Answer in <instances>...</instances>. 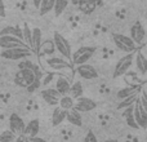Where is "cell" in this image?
Returning <instances> with one entry per match:
<instances>
[{
  "label": "cell",
  "mask_w": 147,
  "mask_h": 142,
  "mask_svg": "<svg viewBox=\"0 0 147 142\" xmlns=\"http://www.w3.org/2000/svg\"><path fill=\"white\" fill-rule=\"evenodd\" d=\"M53 79H54V75H53V74H49V75H47L45 78H44V80L40 81V83H41V85H48V84L51 83Z\"/></svg>",
  "instance_id": "obj_36"
},
{
  "label": "cell",
  "mask_w": 147,
  "mask_h": 142,
  "mask_svg": "<svg viewBox=\"0 0 147 142\" xmlns=\"http://www.w3.org/2000/svg\"><path fill=\"white\" fill-rule=\"evenodd\" d=\"M36 78H40V75L31 70H20L16 72L14 75V83L17 84L18 87H22V88H26L28 87Z\"/></svg>",
  "instance_id": "obj_5"
},
{
  "label": "cell",
  "mask_w": 147,
  "mask_h": 142,
  "mask_svg": "<svg viewBox=\"0 0 147 142\" xmlns=\"http://www.w3.org/2000/svg\"><path fill=\"white\" fill-rule=\"evenodd\" d=\"M43 47V49L45 51V53L48 54H52L54 52V44H53V40H48V41H44V43H41L40 48Z\"/></svg>",
  "instance_id": "obj_34"
},
{
  "label": "cell",
  "mask_w": 147,
  "mask_h": 142,
  "mask_svg": "<svg viewBox=\"0 0 147 142\" xmlns=\"http://www.w3.org/2000/svg\"><path fill=\"white\" fill-rule=\"evenodd\" d=\"M0 56L9 61H20L30 56V49L23 48H13V49H4Z\"/></svg>",
  "instance_id": "obj_7"
},
{
  "label": "cell",
  "mask_w": 147,
  "mask_h": 142,
  "mask_svg": "<svg viewBox=\"0 0 147 142\" xmlns=\"http://www.w3.org/2000/svg\"><path fill=\"white\" fill-rule=\"evenodd\" d=\"M137 92H138L137 87H127V88L120 89V91L116 93V97L119 99H124V98H127V97L132 96V94L137 93Z\"/></svg>",
  "instance_id": "obj_29"
},
{
  "label": "cell",
  "mask_w": 147,
  "mask_h": 142,
  "mask_svg": "<svg viewBox=\"0 0 147 142\" xmlns=\"http://www.w3.org/2000/svg\"><path fill=\"white\" fill-rule=\"evenodd\" d=\"M1 35L16 36V38L22 40V30H21V27H18V26H7V27L1 28V30H0V36Z\"/></svg>",
  "instance_id": "obj_23"
},
{
  "label": "cell",
  "mask_w": 147,
  "mask_h": 142,
  "mask_svg": "<svg viewBox=\"0 0 147 142\" xmlns=\"http://www.w3.org/2000/svg\"><path fill=\"white\" fill-rule=\"evenodd\" d=\"M66 120L70 123L71 125H75V127H81L83 125V116L79 111L76 110H69L66 114Z\"/></svg>",
  "instance_id": "obj_20"
},
{
  "label": "cell",
  "mask_w": 147,
  "mask_h": 142,
  "mask_svg": "<svg viewBox=\"0 0 147 142\" xmlns=\"http://www.w3.org/2000/svg\"><path fill=\"white\" fill-rule=\"evenodd\" d=\"M94 53H96V48H94V47H89V45L80 47V48L76 49L74 53H71V61L76 66L86 64V62L93 57Z\"/></svg>",
  "instance_id": "obj_2"
},
{
  "label": "cell",
  "mask_w": 147,
  "mask_h": 142,
  "mask_svg": "<svg viewBox=\"0 0 147 142\" xmlns=\"http://www.w3.org/2000/svg\"><path fill=\"white\" fill-rule=\"evenodd\" d=\"M0 48H3V49H13V48L30 49L21 39L16 38V36H10V35H1L0 36Z\"/></svg>",
  "instance_id": "obj_6"
},
{
  "label": "cell",
  "mask_w": 147,
  "mask_h": 142,
  "mask_svg": "<svg viewBox=\"0 0 147 142\" xmlns=\"http://www.w3.org/2000/svg\"><path fill=\"white\" fill-rule=\"evenodd\" d=\"M47 64H48V66L51 67V69L53 70H71V65L69 64V61L65 58H58V57H52V58H48L47 60Z\"/></svg>",
  "instance_id": "obj_14"
},
{
  "label": "cell",
  "mask_w": 147,
  "mask_h": 142,
  "mask_svg": "<svg viewBox=\"0 0 147 142\" xmlns=\"http://www.w3.org/2000/svg\"><path fill=\"white\" fill-rule=\"evenodd\" d=\"M76 72L79 74L80 78L85 79V80H93V79L98 78V72H97L96 67L89 64L79 65V66L76 67Z\"/></svg>",
  "instance_id": "obj_12"
},
{
  "label": "cell",
  "mask_w": 147,
  "mask_h": 142,
  "mask_svg": "<svg viewBox=\"0 0 147 142\" xmlns=\"http://www.w3.org/2000/svg\"><path fill=\"white\" fill-rule=\"evenodd\" d=\"M138 97H140V96H138V92H137V93H134V94H132V96L127 97V98L121 99V102L119 103L117 109L123 110V109H125V107H128V106H132V105L134 103V102L138 99Z\"/></svg>",
  "instance_id": "obj_31"
},
{
  "label": "cell",
  "mask_w": 147,
  "mask_h": 142,
  "mask_svg": "<svg viewBox=\"0 0 147 142\" xmlns=\"http://www.w3.org/2000/svg\"><path fill=\"white\" fill-rule=\"evenodd\" d=\"M53 44H54V48L59 52V54H61L65 60H67V61L71 60V53H72L71 45H70L69 40H67L63 35H61L59 32L56 31V32L53 34Z\"/></svg>",
  "instance_id": "obj_1"
},
{
  "label": "cell",
  "mask_w": 147,
  "mask_h": 142,
  "mask_svg": "<svg viewBox=\"0 0 147 142\" xmlns=\"http://www.w3.org/2000/svg\"><path fill=\"white\" fill-rule=\"evenodd\" d=\"M16 140V135H13L9 129L3 131L0 133V142H14Z\"/></svg>",
  "instance_id": "obj_32"
},
{
  "label": "cell",
  "mask_w": 147,
  "mask_h": 142,
  "mask_svg": "<svg viewBox=\"0 0 147 142\" xmlns=\"http://www.w3.org/2000/svg\"><path fill=\"white\" fill-rule=\"evenodd\" d=\"M133 116H134V120L137 123L138 128L146 129L147 128V111L141 106L138 99L133 103Z\"/></svg>",
  "instance_id": "obj_9"
},
{
  "label": "cell",
  "mask_w": 147,
  "mask_h": 142,
  "mask_svg": "<svg viewBox=\"0 0 147 142\" xmlns=\"http://www.w3.org/2000/svg\"><path fill=\"white\" fill-rule=\"evenodd\" d=\"M40 131V123L38 119H32L25 125V131H23V135H26L28 138L31 137H36Z\"/></svg>",
  "instance_id": "obj_17"
},
{
  "label": "cell",
  "mask_w": 147,
  "mask_h": 142,
  "mask_svg": "<svg viewBox=\"0 0 147 142\" xmlns=\"http://www.w3.org/2000/svg\"><path fill=\"white\" fill-rule=\"evenodd\" d=\"M112 40H114L116 48H119L120 51L125 52V53H130L137 48L134 41L129 36L123 35V34H112Z\"/></svg>",
  "instance_id": "obj_4"
},
{
  "label": "cell",
  "mask_w": 147,
  "mask_h": 142,
  "mask_svg": "<svg viewBox=\"0 0 147 142\" xmlns=\"http://www.w3.org/2000/svg\"><path fill=\"white\" fill-rule=\"evenodd\" d=\"M129 38L134 41V44L137 47L145 43L146 30H145L143 25L140 22V21H137V22H134L132 25V27H130V36H129Z\"/></svg>",
  "instance_id": "obj_8"
},
{
  "label": "cell",
  "mask_w": 147,
  "mask_h": 142,
  "mask_svg": "<svg viewBox=\"0 0 147 142\" xmlns=\"http://www.w3.org/2000/svg\"><path fill=\"white\" fill-rule=\"evenodd\" d=\"M123 110H124V111H123V116H124L127 125H129L133 129H138V125L134 120V116H133V105L125 107V109H123Z\"/></svg>",
  "instance_id": "obj_22"
},
{
  "label": "cell",
  "mask_w": 147,
  "mask_h": 142,
  "mask_svg": "<svg viewBox=\"0 0 147 142\" xmlns=\"http://www.w3.org/2000/svg\"><path fill=\"white\" fill-rule=\"evenodd\" d=\"M71 1H72V4H74V5H78L79 0H71Z\"/></svg>",
  "instance_id": "obj_42"
},
{
  "label": "cell",
  "mask_w": 147,
  "mask_h": 142,
  "mask_svg": "<svg viewBox=\"0 0 147 142\" xmlns=\"http://www.w3.org/2000/svg\"><path fill=\"white\" fill-rule=\"evenodd\" d=\"M40 81H41V80H40V78H36L35 80H34L32 83L30 84V85L26 87V89H27L28 93H34V92H35L36 89L40 88V87H41V83H40Z\"/></svg>",
  "instance_id": "obj_33"
},
{
  "label": "cell",
  "mask_w": 147,
  "mask_h": 142,
  "mask_svg": "<svg viewBox=\"0 0 147 142\" xmlns=\"http://www.w3.org/2000/svg\"><path fill=\"white\" fill-rule=\"evenodd\" d=\"M54 1L56 0H41L40 5H39V13H40V16H44L47 13H49L51 10H53Z\"/></svg>",
  "instance_id": "obj_27"
},
{
  "label": "cell",
  "mask_w": 147,
  "mask_h": 142,
  "mask_svg": "<svg viewBox=\"0 0 147 142\" xmlns=\"http://www.w3.org/2000/svg\"><path fill=\"white\" fill-rule=\"evenodd\" d=\"M66 114L67 111L63 109H61V107H54L53 110V114H52V125L53 127H58V125H61L62 123L66 120Z\"/></svg>",
  "instance_id": "obj_18"
},
{
  "label": "cell",
  "mask_w": 147,
  "mask_h": 142,
  "mask_svg": "<svg viewBox=\"0 0 147 142\" xmlns=\"http://www.w3.org/2000/svg\"><path fill=\"white\" fill-rule=\"evenodd\" d=\"M97 107V103L93 101L92 98H89V97H79L78 99H75V103H74V110H76V111H79L81 114V112H89V111H93L94 109Z\"/></svg>",
  "instance_id": "obj_10"
},
{
  "label": "cell",
  "mask_w": 147,
  "mask_h": 142,
  "mask_svg": "<svg viewBox=\"0 0 147 142\" xmlns=\"http://www.w3.org/2000/svg\"><path fill=\"white\" fill-rule=\"evenodd\" d=\"M103 142H117L116 140H112V138H109V140H106V141H103Z\"/></svg>",
  "instance_id": "obj_41"
},
{
  "label": "cell",
  "mask_w": 147,
  "mask_h": 142,
  "mask_svg": "<svg viewBox=\"0 0 147 142\" xmlns=\"http://www.w3.org/2000/svg\"><path fill=\"white\" fill-rule=\"evenodd\" d=\"M32 1H34V7H35L36 9H39V5H40L41 0H32Z\"/></svg>",
  "instance_id": "obj_40"
},
{
  "label": "cell",
  "mask_w": 147,
  "mask_h": 142,
  "mask_svg": "<svg viewBox=\"0 0 147 142\" xmlns=\"http://www.w3.org/2000/svg\"><path fill=\"white\" fill-rule=\"evenodd\" d=\"M0 76H1V75H0Z\"/></svg>",
  "instance_id": "obj_43"
},
{
  "label": "cell",
  "mask_w": 147,
  "mask_h": 142,
  "mask_svg": "<svg viewBox=\"0 0 147 142\" xmlns=\"http://www.w3.org/2000/svg\"><path fill=\"white\" fill-rule=\"evenodd\" d=\"M79 9L85 14H90L97 7V0H79Z\"/></svg>",
  "instance_id": "obj_21"
},
{
  "label": "cell",
  "mask_w": 147,
  "mask_h": 142,
  "mask_svg": "<svg viewBox=\"0 0 147 142\" xmlns=\"http://www.w3.org/2000/svg\"><path fill=\"white\" fill-rule=\"evenodd\" d=\"M67 5H69V0H56V1H54V7H53L54 14H56L57 17H59V16L65 12Z\"/></svg>",
  "instance_id": "obj_30"
},
{
  "label": "cell",
  "mask_w": 147,
  "mask_h": 142,
  "mask_svg": "<svg viewBox=\"0 0 147 142\" xmlns=\"http://www.w3.org/2000/svg\"><path fill=\"white\" fill-rule=\"evenodd\" d=\"M74 103H75V99L71 98L69 94H66V96H61L59 102H58V106L61 107V109L69 111V110H71L74 107Z\"/></svg>",
  "instance_id": "obj_26"
},
{
  "label": "cell",
  "mask_w": 147,
  "mask_h": 142,
  "mask_svg": "<svg viewBox=\"0 0 147 142\" xmlns=\"http://www.w3.org/2000/svg\"><path fill=\"white\" fill-rule=\"evenodd\" d=\"M84 93V88H83V84L80 81H75L70 85V91H69V96L74 99H78L79 97H81Z\"/></svg>",
  "instance_id": "obj_25"
},
{
  "label": "cell",
  "mask_w": 147,
  "mask_h": 142,
  "mask_svg": "<svg viewBox=\"0 0 147 142\" xmlns=\"http://www.w3.org/2000/svg\"><path fill=\"white\" fill-rule=\"evenodd\" d=\"M25 125L26 123L23 122V119L18 114L13 112V114L9 115V131L13 135H22L23 131H25Z\"/></svg>",
  "instance_id": "obj_11"
},
{
  "label": "cell",
  "mask_w": 147,
  "mask_h": 142,
  "mask_svg": "<svg viewBox=\"0 0 147 142\" xmlns=\"http://www.w3.org/2000/svg\"><path fill=\"white\" fill-rule=\"evenodd\" d=\"M43 43V34L39 27H35L34 30H31V49L34 52L40 51V45Z\"/></svg>",
  "instance_id": "obj_16"
},
{
  "label": "cell",
  "mask_w": 147,
  "mask_h": 142,
  "mask_svg": "<svg viewBox=\"0 0 147 142\" xmlns=\"http://www.w3.org/2000/svg\"><path fill=\"white\" fill-rule=\"evenodd\" d=\"M18 69L20 70H31V71H34V72L39 74V75H41L40 69H39L38 65H35L32 61H30V60H27V58L20 60V62H18Z\"/></svg>",
  "instance_id": "obj_24"
},
{
  "label": "cell",
  "mask_w": 147,
  "mask_h": 142,
  "mask_svg": "<svg viewBox=\"0 0 147 142\" xmlns=\"http://www.w3.org/2000/svg\"><path fill=\"white\" fill-rule=\"evenodd\" d=\"M28 142H48L47 140H44V138H40V137H31L30 140H28Z\"/></svg>",
  "instance_id": "obj_39"
},
{
  "label": "cell",
  "mask_w": 147,
  "mask_h": 142,
  "mask_svg": "<svg viewBox=\"0 0 147 142\" xmlns=\"http://www.w3.org/2000/svg\"><path fill=\"white\" fill-rule=\"evenodd\" d=\"M28 140L30 138L27 137L26 135H18V136H16V140H14V142H28Z\"/></svg>",
  "instance_id": "obj_37"
},
{
  "label": "cell",
  "mask_w": 147,
  "mask_h": 142,
  "mask_svg": "<svg viewBox=\"0 0 147 142\" xmlns=\"http://www.w3.org/2000/svg\"><path fill=\"white\" fill-rule=\"evenodd\" d=\"M41 97H43L44 102H47L49 106H57L59 98H61V94L54 88H47L41 91Z\"/></svg>",
  "instance_id": "obj_13"
},
{
  "label": "cell",
  "mask_w": 147,
  "mask_h": 142,
  "mask_svg": "<svg viewBox=\"0 0 147 142\" xmlns=\"http://www.w3.org/2000/svg\"><path fill=\"white\" fill-rule=\"evenodd\" d=\"M21 30H22V40H23V43H25L26 45L31 49V28H30V26H28V23L27 22L23 23V26H22Z\"/></svg>",
  "instance_id": "obj_28"
},
{
  "label": "cell",
  "mask_w": 147,
  "mask_h": 142,
  "mask_svg": "<svg viewBox=\"0 0 147 142\" xmlns=\"http://www.w3.org/2000/svg\"><path fill=\"white\" fill-rule=\"evenodd\" d=\"M70 81L67 80L65 76H58L57 78V81H56V91L58 92L61 96H66L69 94V91H70Z\"/></svg>",
  "instance_id": "obj_19"
},
{
  "label": "cell",
  "mask_w": 147,
  "mask_h": 142,
  "mask_svg": "<svg viewBox=\"0 0 147 142\" xmlns=\"http://www.w3.org/2000/svg\"><path fill=\"white\" fill-rule=\"evenodd\" d=\"M0 17H5V4L4 0H0Z\"/></svg>",
  "instance_id": "obj_38"
},
{
  "label": "cell",
  "mask_w": 147,
  "mask_h": 142,
  "mask_svg": "<svg viewBox=\"0 0 147 142\" xmlns=\"http://www.w3.org/2000/svg\"><path fill=\"white\" fill-rule=\"evenodd\" d=\"M133 64L136 65V70L140 74L145 75L147 71V58L143 56V53L141 51H138L134 54V60H133Z\"/></svg>",
  "instance_id": "obj_15"
},
{
  "label": "cell",
  "mask_w": 147,
  "mask_h": 142,
  "mask_svg": "<svg viewBox=\"0 0 147 142\" xmlns=\"http://www.w3.org/2000/svg\"><path fill=\"white\" fill-rule=\"evenodd\" d=\"M133 60H134V53L130 52V53H127L124 57L119 60L115 65V70L114 74H112V78L116 79L119 76H123L130 70V67L133 66Z\"/></svg>",
  "instance_id": "obj_3"
},
{
  "label": "cell",
  "mask_w": 147,
  "mask_h": 142,
  "mask_svg": "<svg viewBox=\"0 0 147 142\" xmlns=\"http://www.w3.org/2000/svg\"><path fill=\"white\" fill-rule=\"evenodd\" d=\"M84 142H98V140H97L96 135H94L92 131H89V132L86 133L85 138H84Z\"/></svg>",
  "instance_id": "obj_35"
}]
</instances>
